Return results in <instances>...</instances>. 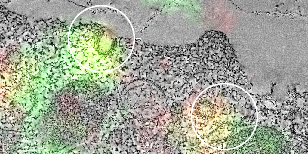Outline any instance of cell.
<instances>
[{
    "label": "cell",
    "instance_id": "1",
    "mask_svg": "<svg viewBox=\"0 0 308 154\" xmlns=\"http://www.w3.org/2000/svg\"><path fill=\"white\" fill-rule=\"evenodd\" d=\"M252 98L236 85L221 84L208 88L197 97L192 111L193 130L204 144L214 149H236L250 137L256 126Z\"/></svg>",
    "mask_w": 308,
    "mask_h": 154
},
{
    "label": "cell",
    "instance_id": "2",
    "mask_svg": "<svg viewBox=\"0 0 308 154\" xmlns=\"http://www.w3.org/2000/svg\"><path fill=\"white\" fill-rule=\"evenodd\" d=\"M123 17L116 8L104 5L90 7L79 13L69 33L71 49L77 61L96 70H110L119 66L126 38Z\"/></svg>",
    "mask_w": 308,
    "mask_h": 154
}]
</instances>
